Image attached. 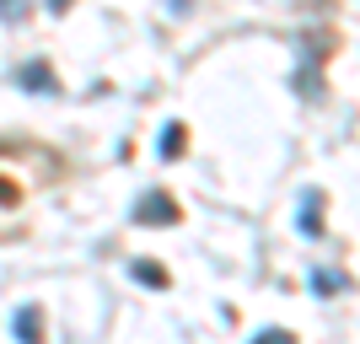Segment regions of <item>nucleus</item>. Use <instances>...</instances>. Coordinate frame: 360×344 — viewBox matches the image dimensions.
<instances>
[{"label":"nucleus","mask_w":360,"mask_h":344,"mask_svg":"<svg viewBox=\"0 0 360 344\" xmlns=\"http://www.w3.org/2000/svg\"><path fill=\"white\" fill-rule=\"evenodd\" d=\"M140 221H172V199H167V194L140 199Z\"/></svg>","instance_id":"obj_1"},{"label":"nucleus","mask_w":360,"mask_h":344,"mask_svg":"<svg viewBox=\"0 0 360 344\" xmlns=\"http://www.w3.org/2000/svg\"><path fill=\"white\" fill-rule=\"evenodd\" d=\"M16 333H22V344H38V339H44V317L27 307V312L16 317Z\"/></svg>","instance_id":"obj_2"},{"label":"nucleus","mask_w":360,"mask_h":344,"mask_svg":"<svg viewBox=\"0 0 360 344\" xmlns=\"http://www.w3.org/2000/svg\"><path fill=\"white\" fill-rule=\"evenodd\" d=\"M178 151H183V124H172L167 140H162V156H178Z\"/></svg>","instance_id":"obj_3"},{"label":"nucleus","mask_w":360,"mask_h":344,"mask_svg":"<svg viewBox=\"0 0 360 344\" xmlns=\"http://www.w3.org/2000/svg\"><path fill=\"white\" fill-rule=\"evenodd\" d=\"M253 344H296V339H290V333H280V329H269V333H258Z\"/></svg>","instance_id":"obj_4"},{"label":"nucleus","mask_w":360,"mask_h":344,"mask_svg":"<svg viewBox=\"0 0 360 344\" xmlns=\"http://www.w3.org/2000/svg\"><path fill=\"white\" fill-rule=\"evenodd\" d=\"M0 16H16V0H0Z\"/></svg>","instance_id":"obj_5"},{"label":"nucleus","mask_w":360,"mask_h":344,"mask_svg":"<svg viewBox=\"0 0 360 344\" xmlns=\"http://www.w3.org/2000/svg\"><path fill=\"white\" fill-rule=\"evenodd\" d=\"M49 6H54V11H65V0H49Z\"/></svg>","instance_id":"obj_6"}]
</instances>
